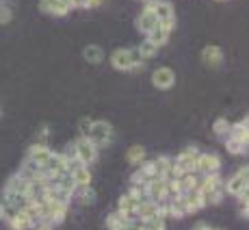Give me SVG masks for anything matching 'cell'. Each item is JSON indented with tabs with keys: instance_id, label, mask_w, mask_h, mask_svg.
<instances>
[{
	"instance_id": "cell-1",
	"label": "cell",
	"mask_w": 249,
	"mask_h": 230,
	"mask_svg": "<svg viewBox=\"0 0 249 230\" xmlns=\"http://www.w3.org/2000/svg\"><path fill=\"white\" fill-rule=\"evenodd\" d=\"M197 191L202 193L206 207H210V204H219L223 200V195H226L221 174H219V172H213V174H199Z\"/></svg>"
},
{
	"instance_id": "cell-2",
	"label": "cell",
	"mask_w": 249,
	"mask_h": 230,
	"mask_svg": "<svg viewBox=\"0 0 249 230\" xmlns=\"http://www.w3.org/2000/svg\"><path fill=\"white\" fill-rule=\"evenodd\" d=\"M87 137L98 148H102V146H108V143L113 141L115 133H113V126L108 122H104V119H93V122H91L89 133H87Z\"/></svg>"
},
{
	"instance_id": "cell-3",
	"label": "cell",
	"mask_w": 249,
	"mask_h": 230,
	"mask_svg": "<svg viewBox=\"0 0 249 230\" xmlns=\"http://www.w3.org/2000/svg\"><path fill=\"white\" fill-rule=\"evenodd\" d=\"M249 167L243 165L236 170V174L230 176L228 180H223V191L230 195H234L236 198L238 193H243V191H249Z\"/></svg>"
},
{
	"instance_id": "cell-4",
	"label": "cell",
	"mask_w": 249,
	"mask_h": 230,
	"mask_svg": "<svg viewBox=\"0 0 249 230\" xmlns=\"http://www.w3.org/2000/svg\"><path fill=\"white\" fill-rule=\"evenodd\" d=\"M74 148H76V159L83 163V165H91V163L98 161V150H100V148L95 146L89 137L80 135L74 141Z\"/></svg>"
},
{
	"instance_id": "cell-5",
	"label": "cell",
	"mask_w": 249,
	"mask_h": 230,
	"mask_svg": "<svg viewBox=\"0 0 249 230\" xmlns=\"http://www.w3.org/2000/svg\"><path fill=\"white\" fill-rule=\"evenodd\" d=\"M41 211H44V219L50 224H61L65 219V215H68L70 211V202H59V200H46L44 204H41Z\"/></svg>"
},
{
	"instance_id": "cell-6",
	"label": "cell",
	"mask_w": 249,
	"mask_h": 230,
	"mask_svg": "<svg viewBox=\"0 0 249 230\" xmlns=\"http://www.w3.org/2000/svg\"><path fill=\"white\" fill-rule=\"evenodd\" d=\"M143 195L152 202H165L167 200V180L165 178H150L145 185H143Z\"/></svg>"
},
{
	"instance_id": "cell-7",
	"label": "cell",
	"mask_w": 249,
	"mask_h": 230,
	"mask_svg": "<svg viewBox=\"0 0 249 230\" xmlns=\"http://www.w3.org/2000/svg\"><path fill=\"white\" fill-rule=\"evenodd\" d=\"M132 215H135L139 222H150V219L160 217V215H159V202H152V200H147V198L137 200ZM160 219H162V217H160Z\"/></svg>"
},
{
	"instance_id": "cell-8",
	"label": "cell",
	"mask_w": 249,
	"mask_h": 230,
	"mask_svg": "<svg viewBox=\"0 0 249 230\" xmlns=\"http://www.w3.org/2000/svg\"><path fill=\"white\" fill-rule=\"evenodd\" d=\"M68 174L76 180L78 187H85V185H91V170L89 165H83L78 159H70L68 161Z\"/></svg>"
},
{
	"instance_id": "cell-9",
	"label": "cell",
	"mask_w": 249,
	"mask_h": 230,
	"mask_svg": "<svg viewBox=\"0 0 249 230\" xmlns=\"http://www.w3.org/2000/svg\"><path fill=\"white\" fill-rule=\"evenodd\" d=\"M197 174H213V172H221V159L214 152H199L197 165H195Z\"/></svg>"
},
{
	"instance_id": "cell-10",
	"label": "cell",
	"mask_w": 249,
	"mask_h": 230,
	"mask_svg": "<svg viewBox=\"0 0 249 230\" xmlns=\"http://www.w3.org/2000/svg\"><path fill=\"white\" fill-rule=\"evenodd\" d=\"M50 154H52V150L48 148V143H39V141H37V143H33V146L28 148L26 159H24V161L33 163V165H37V167H46Z\"/></svg>"
},
{
	"instance_id": "cell-11",
	"label": "cell",
	"mask_w": 249,
	"mask_h": 230,
	"mask_svg": "<svg viewBox=\"0 0 249 230\" xmlns=\"http://www.w3.org/2000/svg\"><path fill=\"white\" fill-rule=\"evenodd\" d=\"M152 85L156 89H171L176 85V72L171 68H167V65L156 68L152 72Z\"/></svg>"
},
{
	"instance_id": "cell-12",
	"label": "cell",
	"mask_w": 249,
	"mask_h": 230,
	"mask_svg": "<svg viewBox=\"0 0 249 230\" xmlns=\"http://www.w3.org/2000/svg\"><path fill=\"white\" fill-rule=\"evenodd\" d=\"M199 148L197 146H186L184 150H180V154L176 156V163L182 167L184 172H197L195 170V165H197V156H199Z\"/></svg>"
},
{
	"instance_id": "cell-13",
	"label": "cell",
	"mask_w": 249,
	"mask_h": 230,
	"mask_svg": "<svg viewBox=\"0 0 249 230\" xmlns=\"http://www.w3.org/2000/svg\"><path fill=\"white\" fill-rule=\"evenodd\" d=\"M111 65L115 70H119V72H132L135 70L130 48H117V50L111 55Z\"/></svg>"
},
{
	"instance_id": "cell-14",
	"label": "cell",
	"mask_w": 249,
	"mask_h": 230,
	"mask_svg": "<svg viewBox=\"0 0 249 230\" xmlns=\"http://www.w3.org/2000/svg\"><path fill=\"white\" fill-rule=\"evenodd\" d=\"M156 172H154V161H141L137 165V172L130 176V185H145L150 178H154Z\"/></svg>"
},
{
	"instance_id": "cell-15",
	"label": "cell",
	"mask_w": 249,
	"mask_h": 230,
	"mask_svg": "<svg viewBox=\"0 0 249 230\" xmlns=\"http://www.w3.org/2000/svg\"><path fill=\"white\" fill-rule=\"evenodd\" d=\"M182 204H184L186 215H191V213H197V211H202V209L206 207V202H204L202 193H199L197 189H193V191H186V193H182Z\"/></svg>"
},
{
	"instance_id": "cell-16",
	"label": "cell",
	"mask_w": 249,
	"mask_h": 230,
	"mask_svg": "<svg viewBox=\"0 0 249 230\" xmlns=\"http://www.w3.org/2000/svg\"><path fill=\"white\" fill-rule=\"evenodd\" d=\"M156 22H159V18H156V13L152 11V9L143 7L141 13L137 16V31L143 33V35H147V33L152 31V28L156 26Z\"/></svg>"
},
{
	"instance_id": "cell-17",
	"label": "cell",
	"mask_w": 249,
	"mask_h": 230,
	"mask_svg": "<svg viewBox=\"0 0 249 230\" xmlns=\"http://www.w3.org/2000/svg\"><path fill=\"white\" fill-rule=\"evenodd\" d=\"M202 63L206 68H219L223 63V50L219 46H206L202 50Z\"/></svg>"
},
{
	"instance_id": "cell-18",
	"label": "cell",
	"mask_w": 249,
	"mask_h": 230,
	"mask_svg": "<svg viewBox=\"0 0 249 230\" xmlns=\"http://www.w3.org/2000/svg\"><path fill=\"white\" fill-rule=\"evenodd\" d=\"M7 224H9V226H11L13 230H31L33 226H35V222L28 217V213H26L24 209H18L16 213H13L11 217L7 219Z\"/></svg>"
},
{
	"instance_id": "cell-19",
	"label": "cell",
	"mask_w": 249,
	"mask_h": 230,
	"mask_svg": "<svg viewBox=\"0 0 249 230\" xmlns=\"http://www.w3.org/2000/svg\"><path fill=\"white\" fill-rule=\"evenodd\" d=\"M50 185H54V187H59L61 191H63L65 195H70V198H74V191H76V180L71 178V176L68 174V172H63L61 176H56V178H52V180H48Z\"/></svg>"
},
{
	"instance_id": "cell-20",
	"label": "cell",
	"mask_w": 249,
	"mask_h": 230,
	"mask_svg": "<svg viewBox=\"0 0 249 230\" xmlns=\"http://www.w3.org/2000/svg\"><path fill=\"white\" fill-rule=\"evenodd\" d=\"M39 7L44 13H50V16H56V18H63L70 13V7L65 2H61V0H41Z\"/></svg>"
},
{
	"instance_id": "cell-21",
	"label": "cell",
	"mask_w": 249,
	"mask_h": 230,
	"mask_svg": "<svg viewBox=\"0 0 249 230\" xmlns=\"http://www.w3.org/2000/svg\"><path fill=\"white\" fill-rule=\"evenodd\" d=\"M247 124H249L247 117L241 119V122H236V124H230V131H228L226 137H232V139H236V141H241V143H245V146H247V141H249Z\"/></svg>"
},
{
	"instance_id": "cell-22",
	"label": "cell",
	"mask_w": 249,
	"mask_h": 230,
	"mask_svg": "<svg viewBox=\"0 0 249 230\" xmlns=\"http://www.w3.org/2000/svg\"><path fill=\"white\" fill-rule=\"evenodd\" d=\"M169 35H171V31H167L165 26H160V22H156V26L152 28L150 33H147V39L152 41V44L154 46H159V48H162L167 44V41H169Z\"/></svg>"
},
{
	"instance_id": "cell-23",
	"label": "cell",
	"mask_w": 249,
	"mask_h": 230,
	"mask_svg": "<svg viewBox=\"0 0 249 230\" xmlns=\"http://www.w3.org/2000/svg\"><path fill=\"white\" fill-rule=\"evenodd\" d=\"M152 11L156 13V18H159V22L162 20H176V13H174V4L167 2V0H156L154 7H152Z\"/></svg>"
},
{
	"instance_id": "cell-24",
	"label": "cell",
	"mask_w": 249,
	"mask_h": 230,
	"mask_svg": "<svg viewBox=\"0 0 249 230\" xmlns=\"http://www.w3.org/2000/svg\"><path fill=\"white\" fill-rule=\"evenodd\" d=\"M74 198L78 200L83 207H89V204H95V191H93V187L91 185H85V187H76V191H74Z\"/></svg>"
},
{
	"instance_id": "cell-25",
	"label": "cell",
	"mask_w": 249,
	"mask_h": 230,
	"mask_svg": "<svg viewBox=\"0 0 249 230\" xmlns=\"http://www.w3.org/2000/svg\"><path fill=\"white\" fill-rule=\"evenodd\" d=\"M197 183H199V174H197V172H182L180 178H178V185H180L182 193L197 189Z\"/></svg>"
},
{
	"instance_id": "cell-26",
	"label": "cell",
	"mask_w": 249,
	"mask_h": 230,
	"mask_svg": "<svg viewBox=\"0 0 249 230\" xmlns=\"http://www.w3.org/2000/svg\"><path fill=\"white\" fill-rule=\"evenodd\" d=\"M83 57L89 61L91 65H100V63H102V61H104V50H102V48H100V46L91 44V46H87V48H85V50H83Z\"/></svg>"
},
{
	"instance_id": "cell-27",
	"label": "cell",
	"mask_w": 249,
	"mask_h": 230,
	"mask_svg": "<svg viewBox=\"0 0 249 230\" xmlns=\"http://www.w3.org/2000/svg\"><path fill=\"white\" fill-rule=\"evenodd\" d=\"M4 189H9V191H16V193H26V189H28V180L24 178L22 174H13L11 178H9V183Z\"/></svg>"
},
{
	"instance_id": "cell-28",
	"label": "cell",
	"mask_w": 249,
	"mask_h": 230,
	"mask_svg": "<svg viewBox=\"0 0 249 230\" xmlns=\"http://www.w3.org/2000/svg\"><path fill=\"white\" fill-rule=\"evenodd\" d=\"M137 50H139V55H141V59L147 61V59H152V57L159 52V46H154V44H152V41L145 37V39H143L141 44L137 46Z\"/></svg>"
},
{
	"instance_id": "cell-29",
	"label": "cell",
	"mask_w": 249,
	"mask_h": 230,
	"mask_svg": "<svg viewBox=\"0 0 249 230\" xmlns=\"http://www.w3.org/2000/svg\"><path fill=\"white\" fill-rule=\"evenodd\" d=\"M126 159L128 163H132V165H139L141 161H145V148L143 146H130L126 152Z\"/></svg>"
},
{
	"instance_id": "cell-30",
	"label": "cell",
	"mask_w": 249,
	"mask_h": 230,
	"mask_svg": "<svg viewBox=\"0 0 249 230\" xmlns=\"http://www.w3.org/2000/svg\"><path fill=\"white\" fill-rule=\"evenodd\" d=\"M226 150L230 152V154H234V156L247 154V146H245V143L236 141V139H232V137H226Z\"/></svg>"
},
{
	"instance_id": "cell-31",
	"label": "cell",
	"mask_w": 249,
	"mask_h": 230,
	"mask_svg": "<svg viewBox=\"0 0 249 230\" xmlns=\"http://www.w3.org/2000/svg\"><path fill=\"white\" fill-rule=\"evenodd\" d=\"M169 165H171V156H159L154 161V172L159 178H167V172H169Z\"/></svg>"
},
{
	"instance_id": "cell-32",
	"label": "cell",
	"mask_w": 249,
	"mask_h": 230,
	"mask_svg": "<svg viewBox=\"0 0 249 230\" xmlns=\"http://www.w3.org/2000/svg\"><path fill=\"white\" fill-rule=\"evenodd\" d=\"M135 204H137L135 198H130L128 193H124L122 198L117 200V211L119 213H132V211H135Z\"/></svg>"
},
{
	"instance_id": "cell-33",
	"label": "cell",
	"mask_w": 249,
	"mask_h": 230,
	"mask_svg": "<svg viewBox=\"0 0 249 230\" xmlns=\"http://www.w3.org/2000/svg\"><path fill=\"white\" fill-rule=\"evenodd\" d=\"M228 131H230V122L226 117H217V119H214V124H213V133H214V135H217V137H226Z\"/></svg>"
},
{
	"instance_id": "cell-34",
	"label": "cell",
	"mask_w": 249,
	"mask_h": 230,
	"mask_svg": "<svg viewBox=\"0 0 249 230\" xmlns=\"http://www.w3.org/2000/svg\"><path fill=\"white\" fill-rule=\"evenodd\" d=\"M182 195V189L178 185V180H167V200H176Z\"/></svg>"
},
{
	"instance_id": "cell-35",
	"label": "cell",
	"mask_w": 249,
	"mask_h": 230,
	"mask_svg": "<svg viewBox=\"0 0 249 230\" xmlns=\"http://www.w3.org/2000/svg\"><path fill=\"white\" fill-rule=\"evenodd\" d=\"M143 228L145 230H167L165 228V219H160V217L150 219V222H143Z\"/></svg>"
},
{
	"instance_id": "cell-36",
	"label": "cell",
	"mask_w": 249,
	"mask_h": 230,
	"mask_svg": "<svg viewBox=\"0 0 249 230\" xmlns=\"http://www.w3.org/2000/svg\"><path fill=\"white\" fill-rule=\"evenodd\" d=\"M11 18H13V11H11V7H7V4H0V24H9L11 22Z\"/></svg>"
},
{
	"instance_id": "cell-37",
	"label": "cell",
	"mask_w": 249,
	"mask_h": 230,
	"mask_svg": "<svg viewBox=\"0 0 249 230\" xmlns=\"http://www.w3.org/2000/svg\"><path fill=\"white\" fill-rule=\"evenodd\" d=\"M128 195L135 200H143L145 195H143V187L141 185H130V189H128Z\"/></svg>"
},
{
	"instance_id": "cell-38",
	"label": "cell",
	"mask_w": 249,
	"mask_h": 230,
	"mask_svg": "<svg viewBox=\"0 0 249 230\" xmlns=\"http://www.w3.org/2000/svg\"><path fill=\"white\" fill-rule=\"evenodd\" d=\"M91 122H93L91 117H83L78 122V131H80V135H83V137H87V133H89V128H91Z\"/></svg>"
},
{
	"instance_id": "cell-39",
	"label": "cell",
	"mask_w": 249,
	"mask_h": 230,
	"mask_svg": "<svg viewBox=\"0 0 249 230\" xmlns=\"http://www.w3.org/2000/svg\"><path fill=\"white\" fill-rule=\"evenodd\" d=\"M33 228H35V230H52V228H54V224H50V222H46V219H41V222H37Z\"/></svg>"
},
{
	"instance_id": "cell-40",
	"label": "cell",
	"mask_w": 249,
	"mask_h": 230,
	"mask_svg": "<svg viewBox=\"0 0 249 230\" xmlns=\"http://www.w3.org/2000/svg\"><path fill=\"white\" fill-rule=\"evenodd\" d=\"M104 0H85V9H98L102 7Z\"/></svg>"
},
{
	"instance_id": "cell-41",
	"label": "cell",
	"mask_w": 249,
	"mask_h": 230,
	"mask_svg": "<svg viewBox=\"0 0 249 230\" xmlns=\"http://www.w3.org/2000/svg\"><path fill=\"white\" fill-rule=\"evenodd\" d=\"M68 159H76V148H74V143H68V148H65V152H63Z\"/></svg>"
},
{
	"instance_id": "cell-42",
	"label": "cell",
	"mask_w": 249,
	"mask_h": 230,
	"mask_svg": "<svg viewBox=\"0 0 249 230\" xmlns=\"http://www.w3.org/2000/svg\"><path fill=\"white\" fill-rule=\"evenodd\" d=\"M46 137H48V126H44V128H41V133H39V139H37V141H39V143H46Z\"/></svg>"
},
{
	"instance_id": "cell-43",
	"label": "cell",
	"mask_w": 249,
	"mask_h": 230,
	"mask_svg": "<svg viewBox=\"0 0 249 230\" xmlns=\"http://www.w3.org/2000/svg\"><path fill=\"white\" fill-rule=\"evenodd\" d=\"M206 228H208V224H206V222H197L193 226V230H206Z\"/></svg>"
},
{
	"instance_id": "cell-44",
	"label": "cell",
	"mask_w": 249,
	"mask_h": 230,
	"mask_svg": "<svg viewBox=\"0 0 249 230\" xmlns=\"http://www.w3.org/2000/svg\"><path fill=\"white\" fill-rule=\"evenodd\" d=\"M206 230H221V228H213V226H208V228H206Z\"/></svg>"
},
{
	"instance_id": "cell-45",
	"label": "cell",
	"mask_w": 249,
	"mask_h": 230,
	"mask_svg": "<svg viewBox=\"0 0 249 230\" xmlns=\"http://www.w3.org/2000/svg\"><path fill=\"white\" fill-rule=\"evenodd\" d=\"M0 219H2V207H0Z\"/></svg>"
},
{
	"instance_id": "cell-46",
	"label": "cell",
	"mask_w": 249,
	"mask_h": 230,
	"mask_svg": "<svg viewBox=\"0 0 249 230\" xmlns=\"http://www.w3.org/2000/svg\"><path fill=\"white\" fill-rule=\"evenodd\" d=\"M217 2H228V0H217Z\"/></svg>"
},
{
	"instance_id": "cell-47",
	"label": "cell",
	"mask_w": 249,
	"mask_h": 230,
	"mask_svg": "<svg viewBox=\"0 0 249 230\" xmlns=\"http://www.w3.org/2000/svg\"><path fill=\"white\" fill-rule=\"evenodd\" d=\"M137 2H145V0H137Z\"/></svg>"
},
{
	"instance_id": "cell-48",
	"label": "cell",
	"mask_w": 249,
	"mask_h": 230,
	"mask_svg": "<svg viewBox=\"0 0 249 230\" xmlns=\"http://www.w3.org/2000/svg\"><path fill=\"white\" fill-rule=\"evenodd\" d=\"M2 2H4V0H0V4H2Z\"/></svg>"
}]
</instances>
